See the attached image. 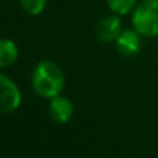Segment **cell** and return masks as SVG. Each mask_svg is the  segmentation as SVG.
Listing matches in <instances>:
<instances>
[{"instance_id":"cell-1","label":"cell","mask_w":158,"mask_h":158,"mask_svg":"<svg viewBox=\"0 0 158 158\" xmlns=\"http://www.w3.org/2000/svg\"><path fill=\"white\" fill-rule=\"evenodd\" d=\"M32 88L39 95L54 98L64 88V74L57 63L42 61L32 71Z\"/></svg>"},{"instance_id":"cell-2","label":"cell","mask_w":158,"mask_h":158,"mask_svg":"<svg viewBox=\"0 0 158 158\" xmlns=\"http://www.w3.org/2000/svg\"><path fill=\"white\" fill-rule=\"evenodd\" d=\"M132 23L143 37H158V0H143L135 6Z\"/></svg>"},{"instance_id":"cell-3","label":"cell","mask_w":158,"mask_h":158,"mask_svg":"<svg viewBox=\"0 0 158 158\" xmlns=\"http://www.w3.org/2000/svg\"><path fill=\"white\" fill-rule=\"evenodd\" d=\"M22 102L19 88L3 74H0V114L15 110Z\"/></svg>"},{"instance_id":"cell-4","label":"cell","mask_w":158,"mask_h":158,"mask_svg":"<svg viewBox=\"0 0 158 158\" xmlns=\"http://www.w3.org/2000/svg\"><path fill=\"white\" fill-rule=\"evenodd\" d=\"M115 46L120 54L132 57L140 51V34L132 29H124L115 40Z\"/></svg>"},{"instance_id":"cell-5","label":"cell","mask_w":158,"mask_h":158,"mask_svg":"<svg viewBox=\"0 0 158 158\" xmlns=\"http://www.w3.org/2000/svg\"><path fill=\"white\" fill-rule=\"evenodd\" d=\"M121 34V22L118 17H106L97 25V39L102 42H115Z\"/></svg>"},{"instance_id":"cell-6","label":"cell","mask_w":158,"mask_h":158,"mask_svg":"<svg viewBox=\"0 0 158 158\" xmlns=\"http://www.w3.org/2000/svg\"><path fill=\"white\" fill-rule=\"evenodd\" d=\"M49 112H51V117L57 123H66L71 120V117L74 114V106L69 98L57 95V97L51 98Z\"/></svg>"},{"instance_id":"cell-7","label":"cell","mask_w":158,"mask_h":158,"mask_svg":"<svg viewBox=\"0 0 158 158\" xmlns=\"http://www.w3.org/2000/svg\"><path fill=\"white\" fill-rule=\"evenodd\" d=\"M17 55H19V49L12 40L8 39L0 40V68L12 64L17 60Z\"/></svg>"},{"instance_id":"cell-8","label":"cell","mask_w":158,"mask_h":158,"mask_svg":"<svg viewBox=\"0 0 158 158\" xmlns=\"http://www.w3.org/2000/svg\"><path fill=\"white\" fill-rule=\"evenodd\" d=\"M107 5L114 12H117L118 15H123V14H127L132 8H135L137 0H107Z\"/></svg>"},{"instance_id":"cell-9","label":"cell","mask_w":158,"mask_h":158,"mask_svg":"<svg viewBox=\"0 0 158 158\" xmlns=\"http://www.w3.org/2000/svg\"><path fill=\"white\" fill-rule=\"evenodd\" d=\"M20 6L23 8V11H26L31 15H37L40 14L45 6H46V0H20Z\"/></svg>"}]
</instances>
